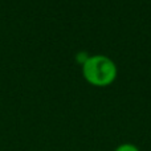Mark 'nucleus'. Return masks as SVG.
<instances>
[{"mask_svg": "<svg viewBox=\"0 0 151 151\" xmlns=\"http://www.w3.org/2000/svg\"><path fill=\"white\" fill-rule=\"evenodd\" d=\"M82 76L90 85L97 88H106L115 81L118 68L109 56L93 55L88 56L82 63Z\"/></svg>", "mask_w": 151, "mask_h": 151, "instance_id": "f257e3e1", "label": "nucleus"}, {"mask_svg": "<svg viewBox=\"0 0 151 151\" xmlns=\"http://www.w3.org/2000/svg\"><path fill=\"white\" fill-rule=\"evenodd\" d=\"M114 151H141V150H139L138 146H135V145L126 142V143H121L119 146H117Z\"/></svg>", "mask_w": 151, "mask_h": 151, "instance_id": "f03ea898", "label": "nucleus"}]
</instances>
